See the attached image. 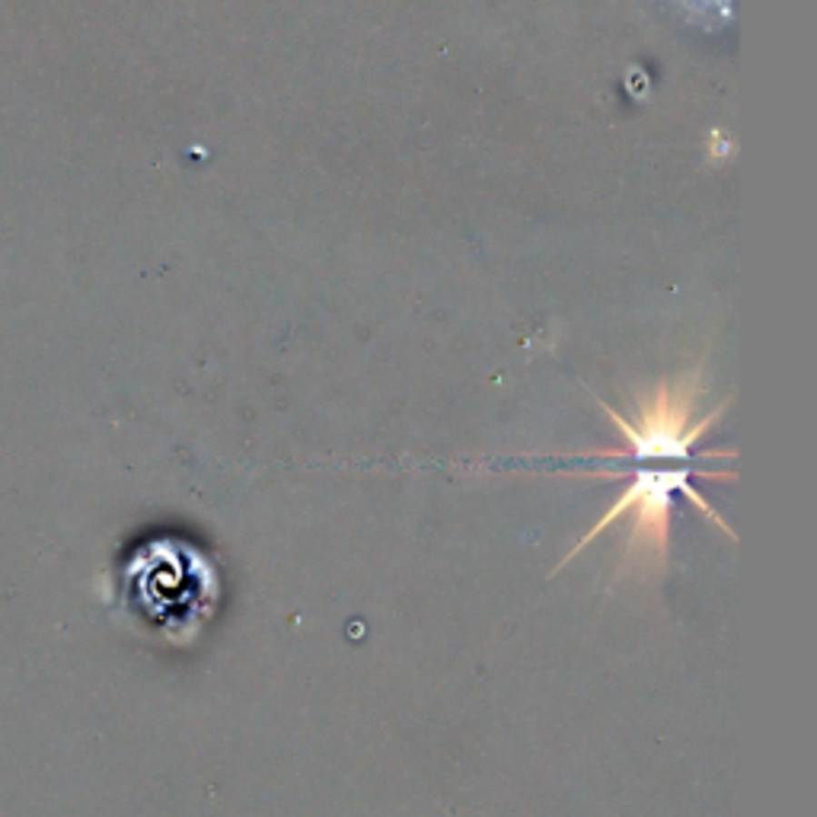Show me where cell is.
Here are the masks:
<instances>
[{
  "instance_id": "obj_1",
  "label": "cell",
  "mask_w": 817,
  "mask_h": 817,
  "mask_svg": "<svg viewBox=\"0 0 817 817\" xmlns=\"http://www.w3.org/2000/svg\"><path fill=\"white\" fill-rule=\"evenodd\" d=\"M700 393L702 374L700 367H693L673 380H661L652 393H645L635 403L633 415H623L620 409L597 399L603 415L623 434L626 447L591 451L582 460H626L629 479L620 495L613 498V504L601 514V521L588 527V533L572 546L569 556H563L559 569L569 565L578 553L588 550V543H594L603 530L626 523L620 572H661L667 565V553H671V514L677 498H690L722 533L734 536L725 517L693 489V476H706L696 470V444L725 415L732 399L696 419Z\"/></svg>"
},
{
  "instance_id": "obj_2",
  "label": "cell",
  "mask_w": 817,
  "mask_h": 817,
  "mask_svg": "<svg viewBox=\"0 0 817 817\" xmlns=\"http://www.w3.org/2000/svg\"><path fill=\"white\" fill-rule=\"evenodd\" d=\"M135 603L170 639L192 642L221 603V569L185 540H154L141 546L131 569Z\"/></svg>"
}]
</instances>
